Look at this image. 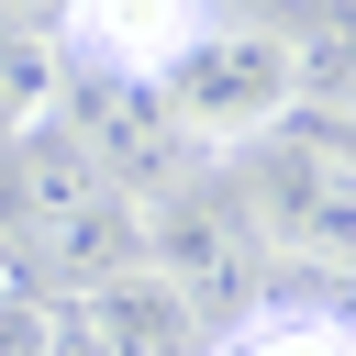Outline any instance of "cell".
<instances>
[{
	"label": "cell",
	"mask_w": 356,
	"mask_h": 356,
	"mask_svg": "<svg viewBox=\"0 0 356 356\" xmlns=\"http://www.w3.org/2000/svg\"><path fill=\"white\" fill-rule=\"evenodd\" d=\"M256 211H267V234H278L289 256H312V267H356V156H334V145H289V156L256 178Z\"/></svg>",
	"instance_id": "3"
},
{
	"label": "cell",
	"mask_w": 356,
	"mask_h": 356,
	"mask_svg": "<svg viewBox=\"0 0 356 356\" xmlns=\"http://www.w3.org/2000/svg\"><path fill=\"white\" fill-rule=\"evenodd\" d=\"M211 356H356V323L345 312H312V300H278V312L234 323Z\"/></svg>",
	"instance_id": "6"
},
{
	"label": "cell",
	"mask_w": 356,
	"mask_h": 356,
	"mask_svg": "<svg viewBox=\"0 0 356 356\" xmlns=\"http://www.w3.org/2000/svg\"><path fill=\"white\" fill-rule=\"evenodd\" d=\"M300 100V56L289 33H256V22H211L167 78H156V111L178 122V145L200 156H234V145H267Z\"/></svg>",
	"instance_id": "1"
},
{
	"label": "cell",
	"mask_w": 356,
	"mask_h": 356,
	"mask_svg": "<svg viewBox=\"0 0 356 356\" xmlns=\"http://www.w3.org/2000/svg\"><path fill=\"white\" fill-rule=\"evenodd\" d=\"M33 245H44L78 289H100V278L145 267V211L111 189V167H100V156L44 145V167H33Z\"/></svg>",
	"instance_id": "2"
},
{
	"label": "cell",
	"mask_w": 356,
	"mask_h": 356,
	"mask_svg": "<svg viewBox=\"0 0 356 356\" xmlns=\"http://www.w3.org/2000/svg\"><path fill=\"white\" fill-rule=\"evenodd\" d=\"M56 11H67V44L89 67H111L122 89H156L211 33V0H56Z\"/></svg>",
	"instance_id": "4"
},
{
	"label": "cell",
	"mask_w": 356,
	"mask_h": 356,
	"mask_svg": "<svg viewBox=\"0 0 356 356\" xmlns=\"http://www.w3.org/2000/svg\"><path fill=\"white\" fill-rule=\"evenodd\" d=\"M78 334L100 356H189V300L156 278V267H122L78 300Z\"/></svg>",
	"instance_id": "5"
}]
</instances>
